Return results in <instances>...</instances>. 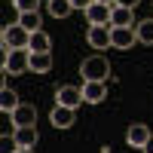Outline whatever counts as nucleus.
<instances>
[{"label":"nucleus","instance_id":"5","mask_svg":"<svg viewBox=\"0 0 153 153\" xmlns=\"http://www.w3.org/2000/svg\"><path fill=\"white\" fill-rule=\"evenodd\" d=\"M86 43L92 46V49H107L110 46V25H89Z\"/></svg>","mask_w":153,"mask_h":153},{"label":"nucleus","instance_id":"26","mask_svg":"<svg viewBox=\"0 0 153 153\" xmlns=\"http://www.w3.org/2000/svg\"><path fill=\"white\" fill-rule=\"evenodd\" d=\"M95 3H107V6H113V3H117V0H95Z\"/></svg>","mask_w":153,"mask_h":153},{"label":"nucleus","instance_id":"20","mask_svg":"<svg viewBox=\"0 0 153 153\" xmlns=\"http://www.w3.org/2000/svg\"><path fill=\"white\" fill-rule=\"evenodd\" d=\"M37 3H40V0H12V6L19 12H37Z\"/></svg>","mask_w":153,"mask_h":153},{"label":"nucleus","instance_id":"4","mask_svg":"<svg viewBox=\"0 0 153 153\" xmlns=\"http://www.w3.org/2000/svg\"><path fill=\"white\" fill-rule=\"evenodd\" d=\"M83 86H61L58 92H55V104H61V107H71V110H76L83 104Z\"/></svg>","mask_w":153,"mask_h":153},{"label":"nucleus","instance_id":"19","mask_svg":"<svg viewBox=\"0 0 153 153\" xmlns=\"http://www.w3.org/2000/svg\"><path fill=\"white\" fill-rule=\"evenodd\" d=\"M16 107H19V95L12 92L9 86H3V92H0V110H3V113H12Z\"/></svg>","mask_w":153,"mask_h":153},{"label":"nucleus","instance_id":"15","mask_svg":"<svg viewBox=\"0 0 153 153\" xmlns=\"http://www.w3.org/2000/svg\"><path fill=\"white\" fill-rule=\"evenodd\" d=\"M28 49H31V52H49V49H52V37H49L46 31H34Z\"/></svg>","mask_w":153,"mask_h":153},{"label":"nucleus","instance_id":"21","mask_svg":"<svg viewBox=\"0 0 153 153\" xmlns=\"http://www.w3.org/2000/svg\"><path fill=\"white\" fill-rule=\"evenodd\" d=\"M16 150H19V141H16V138H9V135L0 138V153H16Z\"/></svg>","mask_w":153,"mask_h":153},{"label":"nucleus","instance_id":"10","mask_svg":"<svg viewBox=\"0 0 153 153\" xmlns=\"http://www.w3.org/2000/svg\"><path fill=\"white\" fill-rule=\"evenodd\" d=\"M74 120H76V110L61 107V104H55V107H52V113H49V123H52L55 129H71Z\"/></svg>","mask_w":153,"mask_h":153},{"label":"nucleus","instance_id":"18","mask_svg":"<svg viewBox=\"0 0 153 153\" xmlns=\"http://www.w3.org/2000/svg\"><path fill=\"white\" fill-rule=\"evenodd\" d=\"M46 9H49V16H52V19H68L74 6H71V0H49Z\"/></svg>","mask_w":153,"mask_h":153},{"label":"nucleus","instance_id":"23","mask_svg":"<svg viewBox=\"0 0 153 153\" xmlns=\"http://www.w3.org/2000/svg\"><path fill=\"white\" fill-rule=\"evenodd\" d=\"M138 3H141V0H117V3H113V6H129V9H135Z\"/></svg>","mask_w":153,"mask_h":153},{"label":"nucleus","instance_id":"14","mask_svg":"<svg viewBox=\"0 0 153 153\" xmlns=\"http://www.w3.org/2000/svg\"><path fill=\"white\" fill-rule=\"evenodd\" d=\"M31 71L34 74H49L52 71V52H31Z\"/></svg>","mask_w":153,"mask_h":153},{"label":"nucleus","instance_id":"11","mask_svg":"<svg viewBox=\"0 0 153 153\" xmlns=\"http://www.w3.org/2000/svg\"><path fill=\"white\" fill-rule=\"evenodd\" d=\"M135 9H129V6H113V12H110V28H135Z\"/></svg>","mask_w":153,"mask_h":153},{"label":"nucleus","instance_id":"25","mask_svg":"<svg viewBox=\"0 0 153 153\" xmlns=\"http://www.w3.org/2000/svg\"><path fill=\"white\" fill-rule=\"evenodd\" d=\"M16 153H34V150H31V147H19Z\"/></svg>","mask_w":153,"mask_h":153},{"label":"nucleus","instance_id":"1","mask_svg":"<svg viewBox=\"0 0 153 153\" xmlns=\"http://www.w3.org/2000/svg\"><path fill=\"white\" fill-rule=\"evenodd\" d=\"M80 74H83V80H98V83H107V76H110V61H107L104 55H89V58H83Z\"/></svg>","mask_w":153,"mask_h":153},{"label":"nucleus","instance_id":"12","mask_svg":"<svg viewBox=\"0 0 153 153\" xmlns=\"http://www.w3.org/2000/svg\"><path fill=\"white\" fill-rule=\"evenodd\" d=\"M12 138L19 141V147H37L40 141V132H37V126H19V129H12Z\"/></svg>","mask_w":153,"mask_h":153},{"label":"nucleus","instance_id":"22","mask_svg":"<svg viewBox=\"0 0 153 153\" xmlns=\"http://www.w3.org/2000/svg\"><path fill=\"white\" fill-rule=\"evenodd\" d=\"M92 3H95V0H71V6H74V9H89Z\"/></svg>","mask_w":153,"mask_h":153},{"label":"nucleus","instance_id":"8","mask_svg":"<svg viewBox=\"0 0 153 153\" xmlns=\"http://www.w3.org/2000/svg\"><path fill=\"white\" fill-rule=\"evenodd\" d=\"M9 117H12V129H19V126H37V107L34 104H19Z\"/></svg>","mask_w":153,"mask_h":153},{"label":"nucleus","instance_id":"16","mask_svg":"<svg viewBox=\"0 0 153 153\" xmlns=\"http://www.w3.org/2000/svg\"><path fill=\"white\" fill-rule=\"evenodd\" d=\"M135 34H138V43L144 46H153V19H144L135 25Z\"/></svg>","mask_w":153,"mask_h":153},{"label":"nucleus","instance_id":"2","mask_svg":"<svg viewBox=\"0 0 153 153\" xmlns=\"http://www.w3.org/2000/svg\"><path fill=\"white\" fill-rule=\"evenodd\" d=\"M31 71V49H9L3 58V74H25Z\"/></svg>","mask_w":153,"mask_h":153},{"label":"nucleus","instance_id":"17","mask_svg":"<svg viewBox=\"0 0 153 153\" xmlns=\"http://www.w3.org/2000/svg\"><path fill=\"white\" fill-rule=\"evenodd\" d=\"M19 25L28 34H34V31H40L43 28V22H40V12H19Z\"/></svg>","mask_w":153,"mask_h":153},{"label":"nucleus","instance_id":"13","mask_svg":"<svg viewBox=\"0 0 153 153\" xmlns=\"http://www.w3.org/2000/svg\"><path fill=\"white\" fill-rule=\"evenodd\" d=\"M110 12H113V6H107V3H92L86 9V22L89 25H110Z\"/></svg>","mask_w":153,"mask_h":153},{"label":"nucleus","instance_id":"6","mask_svg":"<svg viewBox=\"0 0 153 153\" xmlns=\"http://www.w3.org/2000/svg\"><path fill=\"white\" fill-rule=\"evenodd\" d=\"M138 43L135 28H110V46L113 49H132Z\"/></svg>","mask_w":153,"mask_h":153},{"label":"nucleus","instance_id":"3","mask_svg":"<svg viewBox=\"0 0 153 153\" xmlns=\"http://www.w3.org/2000/svg\"><path fill=\"white\" fill-rule=\"evenodd\" d=\"M28 43H31V34L19 22L3 28V52H9V49H28Z\"/></svg>","mask_w":153,"mask_h":153},{"label":"nucleus","instance_id":"9","mask_svg":"<svg viewBox=\"0 0 153 153\" xmlns=\"http://www.w3.org/2000/svg\"><path fill=\"white\" fill-rule=\"evenodd\" d=\"M150 129H147V126L144 123H132L129 126V132H126V144H129V147H144L147 141H150Z\"/></svg>","mask_w":153,"mask_h":153},{"label":"nucleus","instance_id":"7","mask_svg":"<svg viewBox=\"0 0 153 153\" xmlns=\"http://www.w3.org/2000/svg\"><path fill=\"white\" fill-rule=\"evenodd\" d=\"M83 98H86V104H101V101L107 98V83L83 80Z\"/></svg>","mask_w":153,"mask_h":153},{"label":"nucleus","instance_id":"24","mask_svg":"<svg viewBox=\"0 0 153 153\" xmlns=\"http://www.w3.org/2000/svg\"><path fill=\"white\" fill-rule=\"evenodd\" d=\"M141 150H144V153H153V135H150V141H147V144H144Z\"/></svg>","mask_w":153,"mask_h":153}]
</instances>
